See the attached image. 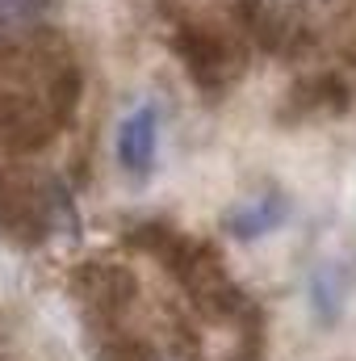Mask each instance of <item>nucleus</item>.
I'll return each instance as SVG.
<instances>
[{
	"label": "nucleus",
	"mask_w": 356,
	"mask_h": 361,
	"mask_svg": "<svg viewBox=\"0 0 356 361\" xmlns=\"http://www.w3.org/2000/svg\"><path fill=\"white\" fill-rule=\"evenodd\" d=\"M117 164L130 177H147L160 160V109L151 101H139L122 122H117Z\"/></svg>",
	"instance_id": "nucleus-1"
},
{
	"label": "nucleus",
	"mask_w": 356,
	"mask_h": 361,
	"mask_svg": "<svg viewBox=\"0 0 356 361\" xmlns=\"http://www.w3.org/2000/svg\"><path fill=\"white\" fill-rule=\"evenodd\" d=\"M285 206L276 202V193H256V197H248L239 210H231V231L239 235V240H260L265 231H272L285 214H281Z\"/></svg>",
	"instance_id": "nucleus-2"
},
{
	"label": "nucleus",
	"mask_w": 356,
	"mask_h": 361,
	"mask_svg": "<svg viewBox=\"0 0 356 361\" xmlns=\"http://www.w3.org/2000/svg\"><path fill=\"white\" fill-rule=\"evenodd\" d=\"M55 0H0V25H30L51 13Z\"/></svg>",
	"instance_id": "nucleus-3"
}]
</instances>
